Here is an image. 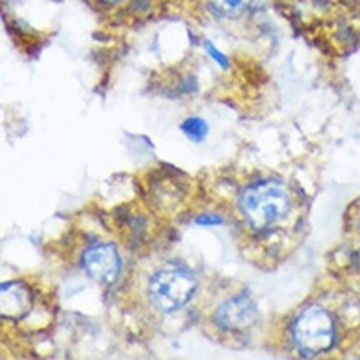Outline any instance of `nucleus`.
Returning a JSON list of instances; mask_svg holds the SVG:
<instances>
[{
    "instance_id": "1a4fd4ad",
    "label": "nucleus",
    "mask_w": 360,
    "mask_h": 360,
    "mask_svg": "<svg viewBox=\"0 0 360 360\" xmlns=\"http://www.w3.org/2000/svg\"><path fill=\"white\" fill-rule=\"evenodd\" d=\"M205 49H206V52L210 53L211 57H213V58L216 60V63H218V65H221V67H223V68L228 67V60H226L224 55L221 53L219 50L216 49L213 44H211V41H206V44H205Z\"/></svg>"
},
{
    "instance_id": "6e6552de",
    "label": "nucleus",
    "mask_w": 360,
    "mask_h": 360,
    "mask_svg": "<svg viewBox=\"0 0 360 360\" xmlns=\"http://www.w3.org/2000/svg\"><path fill=\"white\" fill-rule=\"evenodd\" d=\"M181 130L191 141H202L207 135V124L205 120H201L198 117H191V118L184 120L181 124Z\"/></svg>"
},
{
    "instance_id": "0eeeda50",
    "label": "nucleus",
    "mask_w": 360,
    "mask_h": 360,
    "mask_svg": "<svg viewBox=\"0 0 360 360\" xmlns=\"http://www.w3.org/2000/svg\"><path fill=\"white\" fill-rule=\"evenodd\" d=\"M210 4L219 15L239 17L251 8L254 0H210Z\"/></svg>"
},
{
    "instance_id": "39448f33",
    "label": "nucleus",
    "mask_w": 360,
    "mask_h": 360,
    "mask_svg": "<svg viewBox=\"0 0 360 360\" xmlns=\"http://www.w3.org/2000/svg\"><path fill=\"white\" fill-rule=\"evenodd\" d=\"M257 319V309L248 295H236L221 304L216 312V322L228 330H243Z\"/></svg>"
},
{
    "instance_id": "423d86ee",
    "label": "nucleus",
    "mask_w": 360,
    "mask_h": 360,
    "mask_svg": "<svg viewBox=\"0 0 360 360\" xmlns=\"http://www.w3.org/2000/svg\"><path fill=\"white\" fill-rule=\"evenodd\" d=\"M32 309V294L22 283H7L0 289V311L8 319H22Z\"/></svg>"
},
{
    "instance_id": "9d476101",
    "label": "nucleus",
    "mask_w": 360,
    "mask_h": 360,
    "mask_svg": "<svg viewBox=\"0 0 360 360\" xmlns=\"http://www.w3.org/2000/svg\"><path fill=\"white\" fill-rule=\"evenodd\" d=\"M355 262H357V269L360 271V243L357 246V252H355Z\"/></svg>"
},
{
    "instance_id": "20e7f679",
    "label": "nucleus",
    "mask_w": 360,
    "mask_h": 360,
    "mask_svg": "<svg viewBox=\"0 0 360 360\" xmlns=\"http://www.w3.org/2000/svg\"><path fill=\"white\" fill-rule=\"evenodd\" d=\"M83 269L100 284H112L118 278L122 261L113 244H96L83 254Z\"/></svg>"
},
{
    "instance_id": "f257e3e1",
    "label": "nucleus",
    "mask_w": 360,
    "mask_h": 360,
    "mask_svg": "<svg viewBox=\"0 0 360 360\" xmlns=\"http://www.w3.org/2000/svg\"><path fill=\"white\" fill-rule=\"evenodd\" d=\"M290 206L288 189L278 181L252 184L239 198V210L246 223L256 231H264L285 218Z\"/></svg>"
},
{
    "instance_id": "f03ea898",
    "label": "nucleus",
    "mask_w": 360,
    "mask_h": 360,
    "mask_svg": "<svg viewBox=\"0 0 360 360\" xmlns=\"http://www.w3.org/2000/svg\"><path fill=\"white\" fill-rule=\"evenodd\" d=\"M292 337L304 355L324 354L335 342L334 321L326 309L309 306L294 321Z\"/></svg>"
},
{
    "instance_id": "7ed1b4c3",
    "label": "nucleus",
    "mask_w": 360,
    "mask_h": 360,
    "mask_svg": "<svg viewBox=\"0 0 360 360\" xmlns=\"http://www.w3.org/2000/svg\"><path fill=\"white\" fill-rule=\"evenodd\" d=\"M196 289V281L188 271L179 267H166L156 272L150 281L151 302L160 311L173 312L181 309L189 301Z\"/></svg>"
},
{
    "instance_id": "9b49d317",
    "label": "nucleus",
    "mask_w": 360,
    "mask_h": 360,
    "mask_svg": "<svg viewBox=\"0 0 360 360\" xmlns=\"http://www.w3.org/2000/svg\"><path fill=\"white\" fill-rule=\"evenodd\" d=\"M100 2H103V4H118V2H122V0H100Z\"/></svg>"
}]
</instances>
